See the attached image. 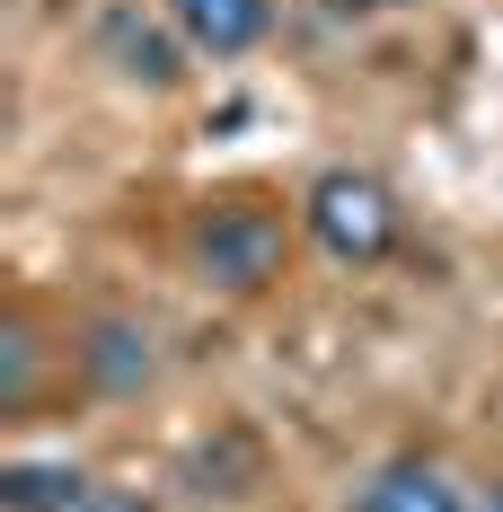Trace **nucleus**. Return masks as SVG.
Wrapping results in <instances>:
<instances>
[{
	"instance_id": "obj_1",
	"label": "nucleus",
	"mask_w": 503,
	"mask_h": 512,
	"mask_svg": "<svg viewBox=\"0 0 503 512\" xmlns=\"http://www.w3.org/2000/svg\"><path fill=\"white\" fill-rule=\"evenodd\" d=\"M186 256H195V274L212 283V292L248 301V292H265V283L283 274V256H292V221H283V204H265V195H221V204L195 212Z\"/></svg>"
},
{
	"instance_id": "obj_2",
	"label": "nucleus",
	"mask_w": 503,
	"mask_h": 512,
	"mask_svg": "<svg viewBox=\"0 0 503 512\" xmlns=\"http://www.w3.org/2000/svg\"><path fill=\"white\" fill-rule=\"evenodd\" d=\"M301 230L318 239V256H336V265H389L398 239H406V212H398V195H389L371 168H327L301 195Z\"/></svg>"
},
{
	"instance_id": "obj_3",
	"label": "nucleus",
	"mask_w": 503,
	"mask_h": 512,
	"mask_svg": "<svg viewBox=\"0 0 503 512\" xmlns=\"http://www.w3.org/2000/svg\"><path fill=\"white\" fill-rule=\"evenodd\" d=\"M80 380L98 389V398H142L159 380V345L142 318H89L80 327Z\"/></svg>"
},
{
	"instance_id": "obj_4",
	"label": "nucleus",
	"mask_w": 503,
	"mask_h": 512,
	"mask_svg": "<svg viewBox=\"0 0 503 512\" xmlns=\"http://www.w3.org/2000/svg\"><path fill=\"white\" fill-rule=\"evenodd\" d=\"M353 512H477V495H459V477H451L442 460L398 451V460H380L371 477H362Z\"/></svg>"
},
{
	"instance_id": "obj_5",
	"label": "nucleus",
	"mask_w": 503,
	"mask_h": 512,
	"mask_svg": "<svg viewBox=\"0 0 503 512\" xmlns=\"http://www.w3.org/2000/svg\"><path fill=\"white\" fill-rule=\"evenodd\" d=\"M168 27H177L203 62H239V53L265 45L274 0H168Z\"/></svg>"
},
{
	"instance_id": "obj_6",
	"label": "nucleus",
	"mask_w": 503,
	"mask_h": 512,
	"mask_svg": "<svg viewBox=\"0 0 503 512\" xmlns=\"http://www.w3.org/2000/svg\"><path fill=\"white\" fill-rule=\"evenodd\" d=\"M98 45H106V62H115V71H124V80H133V89H177V80H186V71H177V62H186V36H177V27H168V36H159L151 18H142V9H115V18H106L98 27Z\"/></svg>"
},
{
	"instance_id": "obj_7",
	"label": "nucleus",
	"mask_w": 503,
	"mask_h": 512,
	"mask_svg": "<svg viewBox=\"0 0 503 512\" xmlns=\"http://www.w3.org/2000/svg\"><path fill=\"white\" fill-rule=\"evenodd\" d=\"M89 495V477L71 460H9L0 468V512H71Z\"/></svg>"
},
{
	"instance_id": "obj_8",
	"label": "nucleus",
	"mask_w": 503,
	"mask_h": 512,
	"mask_svg": "<svg viewBox=\"0 0 503 512\" xmlns=\"http://www.w3.org/2000/svg\"><path fill=\"white\" fill-rule=\"evenodd\" d=\"M27 398H36V327L9 318V327H0V407L18 415Z\"/></svg>"
},
{
	"instance_id": "obj_9",
	"label": "nucleus",
	"mask_w": 503,
	"mask_h": 512,
	"mask_svg": "<svg viewBox=\"0 0 503 512\" xmlns=\"http://www.w3.org/2000/svg\"><path fill=\"white\" fill-rule=\"evenodd\" d=\"M71 512H159V504H151V495H133V486H89Z\"/></svg>"
},
{
	"instance_id": "obj_10",
	"label": "nucleus",
	"mask_w": 503,
	"mask_h": 512,
	"mask_svg": "<svg viewBox=\"0 0 503 512\" xmlns=\"http://www.w3.org/2000/svg\"><path fill=\"white\" fill-rule=\"evenodd\" d=\"M327 9H345V18H389V9H415V0H327Z\"/></svg>"
},
{
	"instance_id": "obj_11",
	"label": "nucleus",
	"mask_w": 503,
	"mask_h": 512,
	"mask_svg": "<svg viewBox=\"0 0 503 512\" xmlns=\"http://www.w3.org/2000/svg\"><path fill=\"white\" fill-rule=\"evenodd\" d=\"M477 512H503V477H495V486H477Z\"/></svg>"
}]
</instances>
